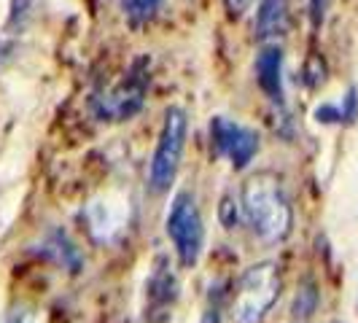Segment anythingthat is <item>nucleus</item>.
<instances>
[{
    "mask_svg": "<svg viewBox=\"0 0 358 323\" xmlns=\"http://www.w3.org/2000/svg\"><path fill=\"white\" fill-rule=\"evenodd\" d=\"M176 278L170 272H157L148 283V299H151V310H159L167 315V310L176 302Z\"/></svg>",
    "mask_w": 358,
    "mask_h": 323,
    "instance_id": "nucleus-9",
    "label": "nucleus"
},
{
    "mask_svg": "<svg viewBox=\"0 0 358 323\" xmlns=\"http://www.w3.org/2000/svg\"><path fill=\"white\" fill-rule=\"evenodd\" d=\"M288 3L291 0H262L253 22V36L259 41L283 36L288 30Z\"/></svg>",
    "mask_w": 358,
    "mask_h": 323,
    "instance_id": "nucleus-8",
    "label": "nucleus"
},
{
    "mask_svg": "<svg viewBox=\"0 0 358 323\" xmlns=\"http://www.w3.org/2000/svg\"><path fill=\"white\" fill-rule=\"evenodd\" d=\"M30 14V0H11V11H8V30L11 27H22L24 19Z\"/></svg>",
    "mask_w": 358,
    "mask_h": 323,
    "instance_id": "nucleus-12",
    "label": "nucleus"
},
{
    "mask_svg": "<svg viewBox=\"0 0 358 323\" xmlns=\"http://www.w3.org/2000/svg\"><path fill=\"white\" fill-rule=\"evenodd\" d=\"M145 84H148V78H145L143 73V62H138L129 76H127L124 81L116 87V89H110L100 100V106H97V113L103 116V119H110V122H124L129 116H135L141 108H143V94H145Z\"/></svg>",
    "mask_w": 358,
    "mask_h": 323,
    "instance_id": "nucleus-6",
    "label": "nucleus"
},
{
    "mask_svg": "<svg viewBox=\"0 0 358 323\" xmlns=\"http://www.w3.org/2000/svg\"><path fill=\"white\" fill-rule=\"evenodd\" d=\"M243 215L264 243H283L294 227V208L283 180L275 173H256L243 183Z\"/></svg>",
    "mask_w": 358,
    "mask_h": 323,
    "instance_id": "nucleus-1",
    "label": "nucleus"
},
{
    "mask_svg": "<svg viewBox=\"0 0 358 323\" xmlns=\"http://www.w3.org/2000/svg\"><path fill=\"white\" fill-rule=\"evenodd\" d=\"M17 323H30V321H17Z\"/></svg>",
    "mask_w": 358,
    "mask_h": 323,
    "instance_id": "nucleus-17",
    "label": "nucleus"
},
{
    "mask_svg": "<svg viewBox=\"0 0 358 323\" xmlns=\"http://www.w3.org/2000/svg\"><path fill=\"white\" fill-rule=\"evenodd\" d=\"M186 132H189L186 110L176 106L167 108L159 141H157V151H154V159H151V170H148V183L157 194L170 192V186L176 183L183 145H186Z\"/></svg>",
    "mask_w": 358,
    "mask_h": 323,
    "instance_id": "nucleus-3",
    "label": "nucleus"
},
{
    "mask_svg": "<svg viewBox=\"0 0 358 323\" xmlns=\"http://www.w3.org/2000/svg\"><path fill=\"white\" fill-rule=\"evenodd\" d=\"M283 278L275 261H262L243 272L229 302V318L234 323H262L280 299Z\"/></svg>",
    "mask_w": 358,
    "mask_h": 323,
    "instance_id": "nucleus-2",
    "label": "nucleus"
},
{
    "mask_svg": "<svg viewBox=\"0 0 358 323\" xmlns=\"http://www.w3.org/2000/svg\"><path fill=\"white\" fill-rule=\"evenodd\" d=\"M210 143H213L218 157H227L232 162L234 170H243L251 164V159L259 151V135L251 127H243L232 119L215 116L210 122Z\"/></svg>",
    "mask_w": 358,
    "mask_h": 323,
    "instance_id": "nucleus-5",
    "label": "nucleus"
},
{
    "mask_svg": "<svg viewBox=\"0 0 358 323\" xmlns=\"http://www.w3.org/2000/svg\"><path fill=\"white\" fill-rule=\"evenodd\" d=\"M356 113H358V92H356V87H353V89H348L345 103H342V122L353 124V122H356Z\"/></svg>",
    "mask_w": 358,
    "mask_h": 323,
    "instance_id": "nucleus-13",
    "label": "nucleus"
},
{
    "mask_svg": "<svg viewBox=\"0 0 358 323\" xmlns=\"http://www.w3.org/2000/svg\"><path fill=\"white\" fill-rule=\"evenodd\" d=\"M251 6H253V0H224V8H227V14L232 19L243 17Z\"/></svg>",
    "mask_w": 358,
    "mask_h": 323,
    "instance_id": "nucleus-16",
    "label": "nucleus"
},
{
    "mask_svg": "<svg viewBox=\"0 0 358 323\" xmlns=\"http://www.w3.org/2000/svg\"><path fill=\"white\" fill-rule=\"evenodd\" d=\"M315 119H318L321 124H337V122H342V108H337V106L315 108Z\"/></svg>",
    "mask_w": 358,
    "mask_h": 323,
    "instance_id": "nucleus-14",
    "label": "nucleus"
},
{
    "mask_svg": "<svg viewBox=\"0 0 358 323\" xmlns=\"http://www.w3.org/2000/svg\"><path fill=\"white\" fill-rule=\"evenodd\" d=\"M315 305H318V291H315V286H313V280H307L305 286H302V291L296 294V305H294V313L296 315H310L313 310H315Z\"/></svg>",
    "mask_w": 358,
    "mask_h": 323,
    "instance_id": "nucleus-11",
    "label": "nucleus"
},
{
    "mask_svg": "<svg viewBox=\"0 0 358 323\" xmlns=\"http://www.w3.org/2000/svg\"><path fill=\"white\" fill-rule=\"evenodd\" d=\"M162 3H164V0H122V8H124L127 19H129L132 24H143V22L157 17Z\"/></svg>",
    "mask_w": 358,
    "mask_h": 323,
    "instance_id": "nucleus-10",
    "label": "nucleus"
},
{
    "mask_svg": "<svg viewBox=\"0 0 358 323\" xmlns=\"http://www.w3.org/2000/svg\"><path fill=\"white\" fill-rule=\"evenodd\" d=\"M326 11H329V0H310V19H313L315 27H321L323 24Z\"/></svg>",
    "mask_w": 358,
    "mask_h": 323,
    "instance_id": "nucleus-15",
    "label": "nucleus"
},
{
    "mask_svg": "<svg viewBox=\"0 0 358 323\" xmlns=\"http://www.w3.org/2000/svg\"><path fill=\"white\" fill-rule=\"evenodd\" d=\"M256 81L272 103H283V49L269 43L256 57Z\"/></svg>",
    "mask_w": 358,
    "mask_h": 323,
    "instance_id": "nucleus-7",
    "label": "nucleus"
},
{
    "mask_svg": "<svg viewBox=\"0 0 358 323\" xmlns=\"http://www.w3.org/2000/svg\"><path fill=\"white\" fill-rule=\"evenodd\" d=\"M164 232L178 253L180 264L194 267L202 256V248H205V224H202V213L197 208V197L192 192L176 194L167 221H164Z\"/></svg>",
    "mask_w": 358,
    "mask_h": 323,
    "instance_id": "nucleus-4",
    "label": "nucleus"
}]
</instances>
